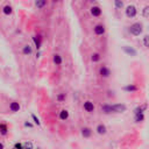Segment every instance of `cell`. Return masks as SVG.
Segmentation results:
<instances>
[{
  "instance_id": "cell-1",
  "label": "cell",
  "mask_w": 149,
  "mask_h": 149,
  "mask_svg": "<svg viewBox=\"0 0 149 149\" xmlns=\"http://www.w3.org/2000/svg\"><path fill=\"white\" fill-rule=\"evenodd\" d=\"M89 12H90L91 17L94 19H99V18H101V15H102L101 7H100L97 2H93V1L90 2V5H89Z\"/></svg>"
},
{
  "instance_id": "cell-2",
  "label": "cell",
  "mask_w": 149,
  "mask_h": 149,
  "mask_svg": "<svg viewBox=\"0 0 149 149\" xmlns=\"http://www.w3.org/2000/svg\"><path fill=\"white\" fill-rule=\"evenodd\" d=\"M142 30H143V26L140 22H134L129 27V33L132 35H134V36H139L142 33Z\"/></svg>"
},
{
  "instance_id": "cell-3",
  "label": "cell",
  "mask_w": 149,
  "mask_h": 149,
  "mask_svg": "<svg viewBox=\"0 0 149 149\" xmlns=\"http://www.w3.org/2000/svg\"><path fill=\"white\" fill-rule=\"evenodd\" d=\"M125 14H126L127 18L134 19L137 15V8L134 6V5H128V6L125 8Z\"/></svg>"
},
{
  "instance_id": "cell-4",
  "label": "cell",
  "mask_w": 149,
  "mask_h": 149,
  "mask_svg": "<svg viewBox=\"0 0 149 149\" xmlns=\"http://www.w3.org/2000/svg\"><path fill=\"white\" fill-rule=\"evenodd\" d=\"M1 12H2V14L4 15L9 17V15L13 14L14 8H13V6L9 4V2H5V4H2V6H1Z\"/></svg>"
},
{
  "instance_id": "cell-5",
  "label": "cell",
  "mask_w": 149,
  "mask_h": 149,
  "mask_svg": "<svg viewBox=\"0 0 149 149\" xmlns=\"http://www.w3.org/2000/svg\"><path fill=\"white\" fill-rule=\"evenodd\" d=\"M105 32H106V27H105L104 23H97V25H94L93 33L96 34L97 36H101V35H104Z\"/></svg>"
},
{
  "instance_id": "cell-6",
  "label": "cell",
  "mask_w": 149,
  "mask_h": 149,
  "mask_svg": "<svg viewBox=\"0 0 149 149\" xmlns=\"http://www.w3.org/2000/svg\"><path fill=\"white\" fill-rule=\"evenodd\" d=\"M99 75L101 76L102 78H107V77H110V75H111V70L108 69L107 66L102 65V66L99 69Z\"/></svg>"
},
{
  "instance_id": "cell-7",
  "label": "cell",
  "mask_w": 149,
  "mask_h": 149,
  "mask_svg": "<svg viewBox=\"0 0 149 149\" xmlns=\"http://www.w3.org/2000/svg\"><path fill=\"white\" fill-rule=\"evenodd\" d=\"M48 5V0H35V7L36 9H44Z\"/></svg>"
},
{
  "instance_id": "cell-8",
  "label": "cell",
  "mask_w": 149,
  "mask_h": 149,
  "mask_svg": "<svg viewBox=\"0 0 149 149\" xmlns=\"http://www.w3.org/2000/svg\"><path fill=\"white\" fill-rule=\"evenodd\" d=\"M84 110H85L86 112H89V113H92V112L94 111V105H93V102L90 101V100L85 101V102H84Z\"/></svg>"
},
{
  "instance_id": "cell-9",
  "label": "cell",
  "mask_w": 149,
  "mask_h": 149,
  "mask_svg": "<svg viewBox=\"0 0 149 149\" xmlns=\"http://www.w3.org/2000/svg\"><path fill=\"white\" fill-rule=\"evenodd\" d=\"M112 110L113 112H124L126 110V107L124 105H114V106H112Z\"/></svg>"
},
{
  "instance_id": "cell-10",
  "label": "cell",
  "mask_w": 149,
  "mask_h": 149,
  "mask_svg": "<svg viewBox=\"0 0 149 149\" xmlns=\"http://www.w3.org/2000/svg\"><path fill=\"white\" fill-rule=\"evenodd\" d=\"M9 108H11V111L12 112H18L19 110H20V105H19V102H12L11 104V106H9Z\"/></svg>"
},
{
  "instance_id": "cell-11",
  "label": "cell",
  "mask_w": 149,
  "mask_h": 149,
  "mask_svg": "<svg viewBox=\"0 0 149 149\" xmlns=\"http://www.w3.org/2000/svg\"><path fill=\"white\" fill-rule=\"evenodd\" d=\"M91 133H92L91 129L88 128V127H85V128L82 129V134H83L84 137H90V136H91Z\"/></svg>"
},
{
  "instance_id": "cell-12",
  "label": "cell",
  "mask_w": 149,
  "mask_h": 149,
  "mask_svg": "<svg viewBox=\"0 0 149 149\" xmlns=\"http://www.w3.org/2000/svg\"><path fill=\"white\" fill-rule=\"evenodd\" d=\"M59 118H61L62 120H66V119L69 118V112H68L66 110H62L61 113H59Z\"/></svg>"
},
{
  "instance_id": "cell-13",
  "label": "cell",
  "mask_w": 149,
  "mask_h": 149,
  "mask_svg": "<svg viewBox=\"0 0 149 149\" xmlns=\"http://www.w3.org/2000/svg\"><path fill=\"white\" fill-rule=\"evenodd\" d=\"M62 62H63V59L59 55H54V63L56 64V65H61Z\"/></svg>"
},
{
  "instance_id": "cell-14",
  "label": "cell",
  "mask_w": 149,
  "mask_h": 149,
  "mask_svg": "<svg viewBox=\"0 0 149 149\" xmlns=\"http://www.w3.org/2000/svg\"><path fill=\"white\" fill-rule=\"evenodd\" d=\"M97 133H98V134H105V133H106V127H105L104 125H98V127H97Z\"/></svg>"
},
{
  "instance_id": "cell-15",
  "label": "cell",
  "mask_w": 149,
  "mask_h": 149,
  "mask_svg": "<svg viewBox=\"0 0 149 149\" xmlns=\"http://www.w3.org/2000/svg\"><path fill=\"white\" fill-rule=\"evenodd\" d=\"M23 54H25V55H29V54H32V47L30 45H26V47L23 48Z\"/></svg>"
},
{
  "instance_id": "cell-16",
  "label": "cell",
  "mask_w": 149,
  "mask_h": 149,
  "mask_svg": "<svg viewBox=\"0 0 149 149\" xmlns=\"http://www.w3.org/2000/svg\"><path fill=\"white\" fill-rule=\"evenodd\" d=\"M0 131H1V134L2 135H5L7 133V127H6V125L5 124H1L0 125Z\"/></svg>"
},
{
  "instance_id": "cell-17",
  "label": "cell",
  "mask_w": 149,
  "mask_h": 149,
  "mask_svg": "<svg viewBox=\"0 0 149 149\" xmlns=\"http://www.w3.org/2000/svg\"><path fill=\"white\" fill-rule=\"evenodd\" d=\"M91 59H92V62H99L100 55H99V54H93V55H92V57H91Z\"/></svg>"
},
{
  "instance_id": "cell-18",
  "label": "cell",
  "mask_w": 149,
  "mask_h": 149,
  "mask_svg": "<svg viewBox=\"0 0 149 149\" xmlns=\"http://www.w3.org/2000/svg\"><path fill=\"white\" fill-rule=\"evenodd\" d=\"M22 146H23V149H33V143L32 142H26Z\"/></svg>"
},
{
  "instance_id": "cell-19",
  "label": "cell",
  "mask_w": 149,
  "mask_h": 149,
  "mask_svg": "<svg viewBox=\"0 0 149 149\" xmlns=\"http://www.w3.org/2000/svg\"><path fill=\"white\" fill-rule=\"evenodd\" d=\"M143 43H145L146 47L149 48V36H145V37H143Z\"/></svg>"
},
{
  "instance_id": "cell-20",
  "label": "cell",
  "mask_w": 149,
  "mask_h": 149,
  "mask_svg": "<svg viewBox=\"0 0 149 149\" xmlns=\"http://www.w3.org/2000/svg\"><path fill=\"white\" fill-rule=\"evenodd\" d=\"M64 98H65V96H64V94H59V96L57 97V99L59 100V101H62V100H63Z\"/></svg>"
},
{
  "instance_id": "cell-21",
  "label": "cell",
  "mask_w": 149,
  "mask_h": 149,
  "mask_svg": "<svg viewBox=\"0 0 149 149\" xmlns=\"http://www.w3.org/2000/svg\"><path fill=\"white\" fill-rule=\"evenodd\" d=\"M83 1H90V2H92L93 0H83Z\"/></svg>"
},
{
  "instance_id": "cell-22",
  "label": "cell",
  "mask_w": 149,
  "mask_h": 149,
  "mask_svg": "<svg viewBox=\"0 0 149 149\" xmlns=\"http://www.w3.org/2000/svg\"><path fill=\"white\" fill-rule=\"evenodd\" d=\"M14 149H18V148H15V147H14Z\"/></svg>"
},
{
  "instance_id": "cell-23",
  "label": "cell",
  "mask_w": 149,
  "mask_h": 149,
  "mask_svg": "<svg viewBox=\"0 0 149 149\" xmlns=\"http://www.w3.org/2000/svg\"><path fill=\"white\" fill-rule=\"evenodd\" d=\"M37 149H41V148H37Z\"/></svg>"
}]
</instances>
